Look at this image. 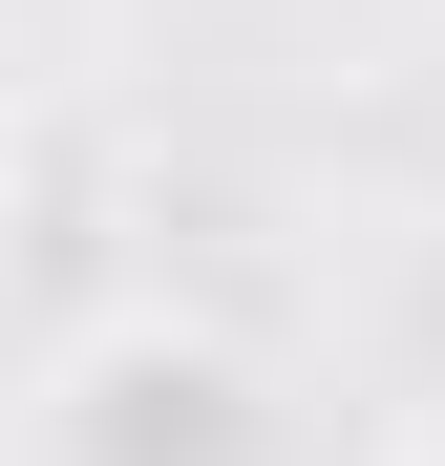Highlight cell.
<instances>
[{"mask_svg":"<svg viewBox=\"0 0 445 466\" xmlns=\"http://www.w3.org/2000/svg\"><path fill=\"white\" fill-rule=\"evenodd\" d=\"M424 466H445V445H424Z\"/></svg>","mask_w":445,"mask_h":466,"instance_id":"1","label":"cell"}]
</instances>
